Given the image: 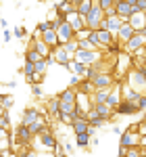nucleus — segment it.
Returning <instances> with one entry per match:
<instances>
[{
    "label": "nucleus",
    "mask_w": 146,
    "mask_h": 157,
    "mask_svg": "<svg viewBox=\"0 0 146 157\" xmlns=\"http://www.w3.org/2000/svg\"><path fill=\"white\" fill-rule=\"evenodd\" d=\"M127 78V86L134 88L138 94H144L146 97V65H136L130 71L125 73Z\"/></svg>",
    "instance_id": "nucleus-1"
},
{
    "label": "nucleus",
    "mask_w": 146,
    "mask_h": 157,
    "mask_svg": "<svg viewBox=\"0 0 146 157\" xmlns=\"http://www.w3.org/2000/svg\"><path fill=\"white\" fill-rule=\"evenodd\" d=\"M9 140H11V145H17L19 149H23V147H31V140H34V134L29 132V128L27 126H17V130L13 134H9Z\"/></svg>",
    "instance_id": "nucleus-2"
},
{
    "label": "nucleus",
    "mask_w": 146,
    "mask_h": 157,
    "mask_svg": "<svg viewBox=\"0 0 146 157\" xmlns=\"http://www.w3.org/2000/svg\"><path fill=\"white\" fill-rule=\"evenodd\" d=\"M140 143H142V136L136 132V126H132L130 130L121 132V136H119V149H123V151L134 149V147H140Z\"/></svg>",
    "instance_id": "nucleus-3"
},
{
    "label": "nucleus",
    "mask_w": 146,
    "mask_h": 157,
    "mask_svg": "<svg viewBox=\"0 0 146 157\" xmlns=\"http://www.w3.org/2000/svg\"><path fill=\"white\" fill-rule=\"evenodd\" d=\"M104 19V13L100 11V6H98V0H92V9L90 13L84 17V23L88 29H98L100 27V21Z\"/></svg>",
    "instance_id": "nucleus-4"
},
{
    "label": "nucleus",
    "mask_w": 146,
    "mask_h": 157,
    "mask_svg": "<svg viewBox=\"0 0 146 157\" xmlns=\"http://www.w3.org/2000/svg\"><path fill=\"white\" fill-rule=\"evenodd\" d=\"M146 46V32H136L132 40L123 46V52H127V55H134V52H140V50Z\"/></svg>",
    "instance_id": "nucleus-5"
},
{
    "label": "nucleus",
    "mask_w": 146,
    "mask_h": 157,
    "mask_svg": "<svg viewBox=\"0 0 146 157\" xmlns=\"http://www.w3.org/2000/svg\"><path fill=\"white\" fill-rule=\"evenodd\" d=\"M73 61H77V63H84L86 67H90V65H96L102 61V55L98 52V50H88V52H75L73 55Z\"/></svg>",
    "instance_id": "nucleus-6"
},
{
    "label": "nucleus",
    "mask_w": 146,
    "mask_h": 157,
    "mask_svg": "<svg viewBox=\"0 0 146 157\" xmlns=\"http://www.w3.org/2000/svg\"><path fill=\"white\" fill-rule=\"evenodd\" d=\"M38 138H40V145L44 147V149H48L50 153H54V151L61 147V145H59V140H57V136H54V132H52L50 128H46Z\"/></svg>",
    "instance_id": "nucleus-7"
},
{
    "label": "nucleus",
    "mask_w": 146,
    "mask_h": 157,
    "mask_svg": "<svg viewBox=\"0 0 146 157\" xmlns=\"http://www.w3.org/2000/svg\"><path fill=\"white\" fill-rule=\"evenodd\" d=\"M71 61H73V57H71V55H67L61 46L52 48V52H50V57H48V63H57V65H63V67H67Z\"/></svg>",
    "instance_id": "nucleus-8"
},
{
    "label": "nucleus",
    "mask_w": 146,
    "mask_h": 157,
    "mask_svg": "<svg viewBox=\"0 0 146 157\" xmlns=\"http://www.w3.org/2000/svg\"><path fill=\"white\" fill-rule=\"evenodd\" d=\"M57 38H59V46H63V44L75 40V32L71 29V25L65 21V23H61L59 27H57Z\"/></svg>",
    "instance_id": "nucleus-9"
},
{
    "label": "nucleus",
    "mask_w": 146,
    "mask_h": 157,
    "mask_svg": "<svg viewBox=\"0 0 146 157\" xmlns=\"http://www.w3.org/2000/svg\"><path fill=\"white\" fill-rule=\"evenodd\" d=\"M42 115H44V113H42L40 109H36V107H27L23 113H21V126H27V128H29V126H31L34 121H38L40 117H42Z\"/></svg>",
    "instance_id": "nucleus-10"
},
{
    "label": "nucleus",
    "mask_w": 146,
    "mask_h": 157,
    "mask_svg": "<svg viewBox=\"0 0 146 157\" xmlns=\"http://www.w3.org/2000/svg\"><path fill=\"white\" fill-rule=\"evenodd\" d=\"M115 17H119L123 21L132 17V6L127 4V0H115Z\"/></svg>",
    "instance_id": "nucleus-11"
},
{
    "label": "nucleus",
    "mask_w": 146,
    "mask_h": 157,
    "mask_svg": "<svg viewBox=\"0 0 146 157\" xmlns=\"http://www.w3.org/2000/svg\"><path fill=\"white\" fill-rule=\"evenodd\" d=\"M57 98H59V103L61 105H75V101H77V92H75V88H65V90H61L59 94H57Z\"/></svg>",
    "instance_id": "nucleus-12"
},
{
    "label": "nucleus",
    "mask_w": 146,
    "mask_h": 157,
    "mask_svg": "<svg viewBox=\"0 0 146 157\" xmlns=\"http://www.w3.org/2000/svg\"><path fill=\"white\" fill-rule=\"evenodd\" d=\"M96 36H98V44H100V52H102V50H107L111 44L117 40V38L113 36L111 32H107V29H96Z\"/></svg>",
    "instance_id": "nucleus-13"
},
{
    "label": "nucleus",
    "mask_w": 146,
    "mask_h": 157,
    "mask_svg": "<svg viewBox=\"0 0 146 157\" xmlns=\"http://www.w3.org/2000/svg\"><path fill=\"white\" fill-rule=\"evenodd\" d=\"M67 23L71 25V29L75 32V34H79L82 29H86L84 17H79V15H77V11H71L69 15H67Z\"/></svg>",
    "instance_id": "nucleus-14"
},
{
    "label": "nucleus",
    "mask_w": 146,
    "mask_h": 157,
    "mask_svg": "<svg viewBox=\"0 0 146 157\" xmlns=\"http://www.w3.org/2000/svg\"><path fill=\"white\" fill-rule=\"evenodd\" d=\"M127 23L132 25V29L134 32H144V25H146V13H134L130 19H127Z\"/></svg>",
    "instance_id": "nucleus-15"
},
{
    "label": "nucleus",
    "mask_w": 146,
    "mask_h": 157,
    "mask_svg": "<svg viewBox=\"0 0 146 157\" xmlns=\"http://www.w3.org/2000/svg\"><path fill=\"white\" fill-rule=\"evenodd\" d=\"M140 97H142V94H138V92H136L134 88H130L127 84H121V101L130 103V105H136Z\"/></svg>",
    "instance_id": "nucleus-16"
},
{
    "label": "nucleus",
    "mask_w": 146,
    "mask_h": 157,
    "mask_svg": "<svg viewBox=\"0 0 146 157\" xmlns=\"http://www.w3.org/2000/svg\"><path fill=\"white\" fill-rule=\"evenodd\" d=\"M40 40L48 46L50 50L52 48H57L59 46V38H57V29H48V32H44L42 36H40Z\"/></svg>",
    "instance_id": "nucleus-17"
},
{
    "label": "nucleus",
    "mask_w": 146,
    "mask_h": 157,
    "mask_svg": "<svg viewBox=\"0 0 146 157\" xmlns=\"http://www.w3.org/2000/svg\"><path fill=\"white\" fill-rule=\"evenodd\" d=\"M113 113H117V115H134V113H138V107H136V105H130V103H125V101H121L117 107L113 109Z\"/></svg>",
    "instance_id": "nucleus-18"
},
{
    "label": "nucleus",
    "mask_w": 146,
    "mask_h": 157,
    "mask_svg": "<svg viewBox=\"0 0 146 157\" xmlns=\"http://www.w3.org/2000/svg\"><path fill=\"white\" fill-rule=\"evenodd\" d=\"M73 9L77 11L79 17H86L92 9V0H73Z\"/></svg>",
    "instance_id": "nucleus-19"
},
{
    "label": "nucleus",
    "mask_w": 146,
    "mask_h": 157,
    "mask_svg": "<svg viewBox=\"0 0 146 157\" xmlns=\"http://www.w3.org/2000/svg\"><path fill=\"white\" fill-rule=\"evenodd\" d=\"M104 19H107V32H111L113 36L117 38V32H119V27H121L125 21L119 19V17H104Z\"/></svg>",
    "instance_id": "nucleus-20"
},
{
    "label": "nucleus",
    "mask_w": 146,
    "mask_h": 157,
    "mask_svg": "<svg viewBox=\"0 0 146 157\" xmlns=\"http://www.w3.org/2000/svg\"><path fill=\"white\" fill-rule=\"evenodd\" d=\"M94 111L107 121H111V117H113V109H111L107 103H96V105H94Z\"/></svg>",
    "instance_id": "nucleus-21"
},
{
    "label": "nucleus",
    "mask_w": 146,
    "mask_h": 157,
    "mask_svg": "<svg viewBox=\"0 0 146 157\" xmlns=\"http://www.w3.org/2000/svg\"><path fill=\"white\" fill-rule=\"evenodd\" d=\"M46 128H48V121H46V117L42 115V117H40V120H38V121H34V124L29 126V132L34 134V136H40V134L44 132Z\"/></svg>",
    "instance_id": "nucleus-22"
},
{
    "label": "nucleus",
    "mask_w": 146,
    "mask_h": 157,
    "mask_svg": "<svg viewBox=\"0 0 146 157\" xmlns=\"http://www.w3.org/2000/svg\"><path fill=\"white\" fill-rule=\"evenodd\" d=\"M88 128H90L88 120H75L71 124V130H73V134H75V136H77V134H86V132H88Z\"/></svg>",
    "instance_id": "nucleus-23"
},
{
    "label": "nucleus",
    "mask_w": 146,
    "mask_h": 157,
    "mask_svg": "<svg viewBox=\"0 0 146 157\" xmlns=\"http://www.w3.org/2000/svg\"><path fill=\"white\" fill-rule=\"evenodd\" d=\"M67 69L73 73V75H77V78H82L84 80V73H86V65L84 63H77V61H71L69 65H67Z\"/></svg>",
    "instance_id": "nucleus-24"
},
{
    "label": "nucleus",
    "mask_w": 146,
    "mask_h": 157,
    "mask_svg": "<svg viewBox=\"0 0 146 157\" xmlns=\"http://www.w3.org/2000/svg\"><path fill=\"white\" fill-rule=\"evenodd\" d=\"M46 115H59V98L57 97H52L46 101Z\"/></svg>",
    "instance_id": "nucleus-25"
},
{
    "label": "nucleus",
    "mask_w": 146,
    "mask_h": 157,
    "mask_svg": "<svg viewBox=\"0 0 146 157\" xmlns=\"http://www.w3.org/2000/svg\"><path fill=\"white\" fill-rule=\"evenodd\" d=\"M77 92H79V94H86V97H92L94 86L90 84V82H86V80H82V82L77 84Z\"/></svg>",
    "instance_id": "nucleus-26"
},
{
    "label": "nucleus",
    "mask_w": 146,
    "mask_h": 157,
    "mask_svg": "<svg viewBox=\"0 0 146 157\" xmlns=\"http://www.w3.org/2000/svg\"><path fill=\"white\" fill-rule=\"evenodd\" d=\"M13 105H15V98L11 94H0V107L4 109V111H11Z\"/></svg>",
    "instance_id": "nucleus-27"
},
{
    "label": "nucleus",
    "mask_w": 146,
    "mask_h": 157,
    "mask_svg": "<svg viewBox=\"0 0 146 157\" xmlns=\"http://www.w3.org/2000/svg\"><path fill=\"white\" fill-rule=\"evenodd\" d=\"M48 59H42L38 61L36 65H34V69H36V75H46V71H48Z\"/></svg>",
    "instance_id": "nucleus-28"
},
{
    "label": "nucleus",
    "mask_w": 146,
    "mask_h": 157,
    "mask_svg": "<svg viewBox=\"0 0 146 157\" xmlns=\"http://www.w3.org/2000/svg\"><path fill=\"white\" fill-rule=\"evenodd\" d=\"M90 140H92V136H88V132H86V134H77V136H75V145L82 147V149L90 147Z\"/></svg>",
    "instance_id": "nucleus-29"
},
{
    "label": "nucleus",
    "mask_w": 146,
    "mask_h": 157,
    "mask_svg": "<svg viewBox=\"0 0 146 157\" xmlns=\"http://www.w3.org/2000/svg\"><path fill=\"white\" fill-rule=\"evenodd\" d=\"M0 128H2L4 132L11 134V111H6V113L0 117Z\"/></svg>",
    "instance_id": "nucleus-30"
},
{
    "label": "nucleus",
    "mask_w": 146,
    "mask_h": 157,
    "mask_svg": "<svg viewBox=\"0 0 146 157\" xmlns=\"http://www.w3.org/2000/svg\"><path fill=\"white\" fill-rule=\"evenodd\" d=\"M25 61H29V63H34V65H36L38 61H42V57H40L34 48H27V50H25Z\"/></svg>",
    "instance_id": "nucleus-31"
},
{
    "label": "nucleus",
    "mask_w": 146,
    "mask_h": 157,
    "mask_svg": "<svg viewBox=\"0 0 146 157\" xmlns=\"http://www.w3.org/2000/svg\"><path fill=\"white\" fill-rule=\"evenodd\" d=\"M98 6L102 13H109L115 9V0H98Z\"/></svg>",
    "instance_id": "nucleus-32"
},
{
    "label": "nucleus",
    "mask_w": 146,
    "mask_h": 157,
    "mask_svg": "<svg viewBox=\"0 0 146 157\" xmlns=\"http://www.w3.org/2000/svg\"><path fill=\"white\" fill-rule=\"evenodd\" d=\"M63 50H65V52H67V55H75V52H77V40H71V42H67V44H63L61 46Z\"/></svg>",
    "instance_id": "nucleus-33"
},
{
    "label": "nucleus",
    "mask_w": 146,
    "mask_h": 157,
    "mask_svg": "<svg viewBox=\"0 0 146 157\" xmlns=\"http://www.w3.org/2000/svg\"><path fill=\"white\" fill-rule=\"evenodd\" d=\"M19 157H40L36 149H31V147H23L21 151H19Z\"/></svg>",
    "instance_id": "nucleus-34"
},
{
    "label": "nucleus",
    "mask_w": 146,
    "mask_h": 157,
    "mask_svg": "<svg viewBox=\"0 0 146 157\" xmlns=\"http://www.w3.org/2000/svg\"><path fill=\"white\" fill-rule=\"evenodd\" d=\"M123 157H146V155L142 153V147H134V149H127Z\"/></svg>",
    "instance_id": "nucleus-35"
},
{
    "label": "nucleus",
    "mask_w": 146,
    "mask_h": 157,
    "mask_svg": "<svg viewBox=\"0 0 146 157\" xmlns=\"http://www.w3.org/2000/svg\"><path fill=\"white\" fill-rule=\"evenodd\" d=\"M34 73H36V69H34V63L25 61V63H23V75H25V78H31Z\"/></svg>",
    "instance_id": "nucleus-36"
},
{
    "label": "nucleus",
    "mask_w": 146,
    "mask_h": 157,
    "mask_svg": "<svg viewBox=\"0 0 146 157\" xmlns=\"http://www.w3.org/2000/svg\"><path fill=\"white\" fill-rule=\"evenodd\" d=\"M13 34H15V36L19 38V40H25V38H27V29H25L23 25H19V27H17V29H15Z\"/></svg>",
    "instance_id": "nucleus-37"
},
{
    "label": "nucleus",
    "mask_w": 146,
    "mask_h": 157,
    "mask_svg": "<svg viewBox=\"0 0 146 157\" xmlns=\"http://www.w3.org/2000/svg\"><path fill=\"white\" fill-rule=\"evenodd\" d=\"M57 120L63 121V124H67V126H71V124H73V117H71V115H67V113H59Z\"/></svg>",
    "instance_id": "nucleus-38"
},
{
    "label": "nucleus",
    "mask_w": 146,
    "mask_h": 157,
    "mask_svg": "<svg viewBox=\"0 0 146 157\" xmlns=\"http://www.w3.org/2000/svg\"><path fill=\"white\" fill-rule=\"evenodd\" d=\"M136 132L140 134L142 138H146V124H144V121H140V124H136Z\"/></svg>",
    "instance_id": "nucleus-39"
},
{
    "label": "nucleus",
    "mask_w": 146,
    "mask_h": 157,
    "mask_svg": "<svg viewBox=\"0 0 146 157\" xmlns=\"http://www.w3.org/2000/svg\"><path fill=\"white\" fill-rule=\"evenodd\" d=\"M136 107H138V111H144V113H146V97H144V94H142V97L138 98Z\"/></svg>",
    "instance_id": "nucleus-40"
},
{
    "label": "nucleus",
    "mask_w": 146,
    "mask_h": 157,
    "mask_svg": "<svg viewBox=\"0 0 146 157\" xmlns=\"http://www.w3.org/2000/svg\"><path fill=\"white\" fill-rule=\"evenodd\" d=\"M31 94L36 98H42L44 97V90H42V86H31Z\"/></svg>",
    "instance_id": "nucleus-41"
},
{
    "label": "nucleus",
    "mask_w": 146,
    "mask_h": 157,
    "mask_svg": "<svg viewBox=\"0 0 146 157\" xmlns=\"http://www.w3.org/2000/svg\"><path fill=\"white\" fill-rule=\"evenodd\" d=\"M136 6L140 13H146V0H136Z\"/></svg>",
    "instance_id": "nucleus-42"
},
{
    "label": "nucleus",
    "mask_w": 146,
    "mask_h": 157,
    "mask_svg": "<svg viewBox=\"0 0 146 157\" xmlns=\"http://www.w3.org/2000/svg\"><path fill=\"white\" fill-rule=\"evenodd\" d=\"M63 151H65L67 155H71V153L75 151V149H73V145H71V143H65V145H63Z\"/></svg>",
    "instance_id": "nucleus-43"
},
{
    "label": "nucleus",
    "mask_w": 146,
    "mask_h": 157,
    "mask_svg": "<svg viewBox=\"0 0 146 157\" xmlns=\"http://www.w3.org/2000/svg\"><path fill=\"white\" fill-rule=\"evenodd\" d=\"M11 32H9V29H2V40H4V42H11Z\"/></svg>",
    "instance_id": "nucleus-44"
},
{
    "label": "nucleus",
    "mask_w": 146,
    "mask_h": 157,
    "mask_svg": "<svg viewBox=\"0 0 146 157\" xmlns=\"http://www.w3.org/2000/svg\"><path fill=\"white\" fill-rule=\"evenodd\" d=\"M79 82H82V78H77V75H71V82H69V84H71V88H75V86L79 84Z\"/></svg>",
    "instance_id": "nucleus-45"
},
{
    "label": "nucleus",
    "mask_w": 146,
    "mask_h": 157,
    "mask_svg": "<svg viewBox=\"0 0 146 157\" xmlns=\"http://www.w3.org/2000/svg\"><path fill=\"white\" fill-rule=\"evenodd\" d=\"M54 157H69V155H67V153H65V151H63L61 147H59V149H57V151H54Z\"/></svg>",
    "instance_id": "nucleus-46"
},
{
    "label": "nucleus",
    "mask_w": 146,
    "mask_h": 157,
    "mask_svg": "<svg viewBox=\"0 0 146 157\" xmlns=\"http://www.w3.org/2000/svg\"><path fill=\"white\" fill-rule=\"evenodd\" d=\"M0 27H2V29H9V23H6V19H0Z\"/></svg>",
    "instance_id": "nucleus-47"
},
{
    "label": "nucleus",
    "mask_w": 146,
    "mask_h": 157,
    "mask_svg": "<svg viewBox=\"0 0 146 157\" xmlns=\"http://www.w3.org/2000/svg\"><path fill=\"white\" fill-rule=\"evenodd\" d=\"M4 138H9V132H4V130L0 128V140H4Z\"/></svg>",
    "instance_id": "nucleus-48"
},
{
    "label": "nucleus",
    "mask_w": 146,
    "mask_h": 157,
    "mask_svg": "<svg viewBox=\"0 0 146 157\" xmlns=\"http://www.w3.org/2000/svg\"><path fill=\"white\" fill-rule=\"evenodd\" d=\"M113 134H119V136H121V128H117V126H113Z\"/></svg>",
    "instance_id": "nucleus-49"
},
{
    "label": "nucleus",
    "mask_w": 146,
    "mask_h": 157,
    "mask_svg": "<svg viewBox=\"0 0 146 157\" xmlns=\"http://www.w3.org/2000/svg\"><path fill=\"white\" fill-rule=\"evenodd\" d=\"M140 55H142V59H144V65H146V46L140 50Z\"/></svg>",
    "instance_id": "nucleus-50"
},
{
    "label": "nucleus",
    "mask_w": 146,
    "mask_h": 157,
    "mask_svg": "<svg viewBox=\"0 0 146 157\" xmlns=\"http://www.w3.org/2000/svg\"><path fill=\"white\" fill-rule=\"evenodd\" d=\"M4 113H6V111H4V109L0 107V117H2V115H4Z\"/></svg>",
    "instance_id": "nucleus-51"
},
{
    "label": "nucleus",
    "mask_w": 146,
    "mask_h": 157,
    "mask_svg": "<svg viewBox=\"0 0 146 157\" xmlns=\"http://www.w3.org/2000/svg\"><path fill=\"white\" fill-rule=\"evenodd\" d=\"M142 153H144V155H146V147H142Z\"/></svg>",
    "instance_id": "nucleus-52"
},
{
    "label": "nucleus",
    "mask_w": 146,
    "mask_h": 157,
    "mask_svg": "<svg viewBox=\"0 0 146 157\" xmlns=\"http://www.w3.org/2000/svg\"><path fill=\"white\" fill-rule=\"evenodd\" d=\"M142 121H144V124H146V113H144V120H142Z\"/></svg>",
    "instance_id": "nucleus-53"
},
{
    "label": "nucleus",
    "mask_w": 146,
    "mask_h": 157,
    "mask_svg": "<svg viewBox=\"0 0 146 157\" xmlns=\"http://www.w3.org/2000/svg\"><path fill=\"white\" fill-rule=\"evenodd\" d=\"M144 32H146V25H144Z\"/></svg>",
    "instance_id": "nucleus-54"
},
{
    "label": "nucleus",
    "mask_w": 146,
    "mask_h": 157,
    "mask_svg": "<svg viewBox=\"0 0 146 157\" xmlns=\"http://www.w3.org/2000/svg\"><path fill=\"white\" fill-rule=\"evenodd\" d=\"M0 157H2V155H0Z\"/></svg>",
    "instance_id": "nucleus-55"
}]
</instances>
